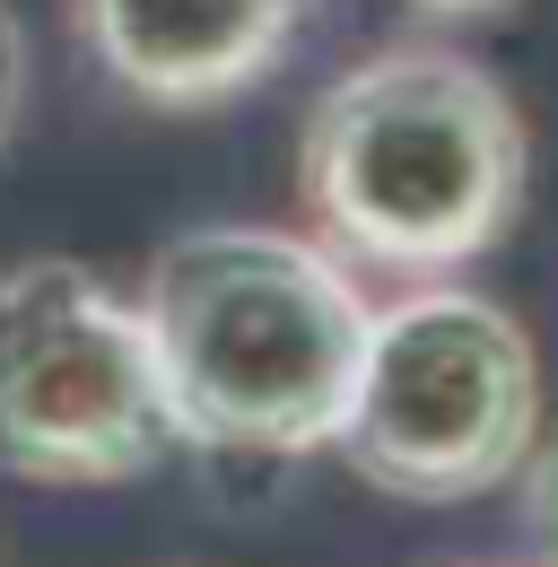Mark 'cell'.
Masks as SVG:
<instances>
[{"label": "cell", "mask_w": 558, "mask_h": 567, "mask_svg": "<svg viewBox=\"0 0 558 567\" xmlns=\"http://www.w3.org/2000/svg\"><path fill=\"white\" fill-rule=\"evenodd\" d=\"M18 114H27V27L0 0V148L18 141Z\"/></svg>", "instance_id": "cell-7"}, {"label": "cell", "mask_w": 558, "mask_h": 567, "mask_svg": "<svg viewBox=\"0 0 558 567\" xmlns=\"http://www.w3.org/2000/svg\"><path fill=\"white\" fill-rule=\"evenodd\" d=\"M411 9H445V18H472V9H506V0H411Z\"/></svg>", "instance_id": "cell-8"}, {"label": "cell", "mask_w": 558, "mask_h": 567, "mask_svg": "<svg viewBox=\"0 0 558 567\" xmlns=\"http://www.w3.org/2000/svg\"><path fill=\"white\" fill-rule=\"evenodd\" d=\"M533 141L515 96L454 44H375L349 62L297 132V193L314 236L349 271L393 280H454L506 245L524 210Z\"/></svg>", "instance_id": "cell-2"}, {"label": "cell", "mask_w": 558, "mask_h": 567, "mask_svg": "<svg viewBox=\"0 0 558 567\" xmlns=\"http://www.w3.org/2000/svg\"><path fill=\"white\" fill-rule=\"evenodd\" d=\"M533 445H541V350L497 297L427 280L375 306L358 393L332 436V454L366 489L454 506L515 481Z\"/></svg>", "instance_id": "cell-3"}, {"label": "cell", "mask_w": 558, "mask_h": 567, "mask_svg": "<svg viewBox=\"0 0 558 567\" xmlns=\"http://www.w3.org/2000/svg\"><path fill=\"white\" fill-rule=\"evenodd\" d=\"M524 524H533V542H541V559L558 567V436H541L533 454H524Z\"/></svg>", "instance_id": "cell-6"}, {"label": "cell", "mask_w": 558, "mask_h": 567, "mask_svg": "<svg viewBox=\"0 0 558 567\" xmlns=\"http://www.w3.org/2000/svg\"><path fill=\"white\" fill-rule=\"evenodd\" d=\"M148 323L70 254L0 271V472L35 489H114L175 454Z\"/></svg>", "instance_id": "cell-4"}, {"label": "cell", "mask_w": 558, "mask_h": 567, "mask_svg": "<svg viewBox=\"0 0 558 567\" xmlns=\"http://www.w3.org/2000/svg\"><path fill=\"white\" fill-rule=\"evenodd\" d=\"M140 323L175 436L202 454H332L358 393L375 297L323 236L218 218L184 227L140 271Z\"/></svg>", "instance_id": "cell-1"}, {"label": "cell", "mask_w": 558, "mask_h": 567, "mask_svg": "<svg viewBox=\"0 0 558 567\" xmlns=\"http://www.w3.org/2000/svg\"><path fill=\"white\" fill-rule=\"evenodd\" d=\"M314 0H70V35L132 105L209 114L288 62Z\"/></svg>", "instance_id": "cell-5"}]
</instances>
